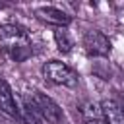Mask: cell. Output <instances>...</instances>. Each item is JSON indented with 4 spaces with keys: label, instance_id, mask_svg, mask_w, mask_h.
<instances>
[{
    "label": "cell",
    "instance_id": "obj_11",
    "mask_svg": "<svg viewBox=\"0 0 124 124\" xmlns=\"http://www.w3.org/2000/svg\"><path fill=\"white\" fill-rule=\"evenodd\" d=\"M83 124H108L105 118H101V120H85Z\"/></svg>",
    "mask_w": 124,
    "mask_h": 124
},
{
    "label": "cell",
    "instance_id": "obj_10",
    "mask_svg": "<svg viewBox=\"0 0 124 124\" xmlns=\"http://www.w3.org/2000/svg\"><path fill=\"white\" fill-rule=\"evenodd\" d=\"M79 114H81L83 122H85V120H101V118H103L101 105L91 103V101H87V103H83V105L79 107Z\"/></svg>",
    "mask_w": 124,
    "mask_h": 124
},
{
    "label": "cell",
    "instance_id": "obj_12",
    "mask_svg": "<svg viewBox=\"0 0 124 124\" xmlns=\"http://www.w3.org/2000/svg\"><path fill=\"white\" fill-rule=\"evenodd\" d=\"M116 103H118V107H120V108H122V112H124V97H118V101H116Z\"/></svg>",
    "mask_w": 124,
    "mask_h": 124
},
{
    "label": "cell",
    "instance_id": "obj_13",
    "mask_svg": "<svg viewBox=\"0 0 124 124\" xmlns=\"http://www.w3.org/2000/svg\"><path fill=\"white\" fill-rule=\"evenodd\" d=\"M2 8H4V4H0V10H2Z\"/></svg>",
    "mask_w": 124,
    "mask_h": 124
},
{
    "label": "cell",
    "instance_id": "obj_7",
    "mask_svg": "<svg viewBox=\"0 0 124 124\" xmlns=\"http://www.w3.org/2000/svg\"><path fill=\"white\" fill-rule=\"evenodd\" d=\"M101 110H103V118L108 124H124V112L118 107V103L114 99H107L101 103Z\"/></svg>",
    "mask_w": 124,
    "mask_h": 124
},
{
    "label": "cell",
    "instance_id": "obj_6",
    "mask_svg": "<svg viewBox=\"0 0 124 124\" xmlns=\"http://www.w3.org/2000/svg\"><path fill=\"white\" fill-rule=\"evenodd\" d=\"M0 110L10 114V116H19L17 103H16L14 93H12V89H10V85L6 83L4 78H0Z\"/></svg>",
    "mask_w": 124,
    "mask_h": 124
},
{
    "label": "cell",
    "instance_id": "obj_9",
    "mask_svg": "<svg viewBox=\"0 0 124 124\" xmlns=\"http://www.w3.org/2000/svg\"><path fill=\"white\" fill-rule=\"evenodd\" d=\"M17 108H19V116L23 118L25 124H45V120L39 116V112H37L25 99H23L21 105H17Z\"/></svg>",
    "mask_w": 124,
    "mask_h": 124
},
{
    "label": "cell",
    "instance_id": "obj_8",
    "mask_svg": "<svg viewBox=\"0 0 124 124\" xmlns=\"http://www.w3.org/2000/svg\"><path fill=\"white\" fill-rule=\"evenodd\" d=\"M54 41H56V46H58L60 52H64V54L72 52V48H74V39L70 37V33H68L64 27H56V29H54Z\"/></svg>",
    "mask_w": 124,
    "mask_h": 124
},
{
    "label": "cell",
    "instance_id": "obj_1",
    "mask_svg": "<svg viewBox=\"0 0 124 124\" xmlns=\"http://www.w3.org/2000/svg\"><path fill=\"white\" fill-rule=\"evenodd\" d=\"M0 45L6 50V54L16 62H23L31 56V37L21 25H0Z\"/></svg>",
    "mask_w": 124,
    "mask_h": 124
},
{
    "label": "cell",
    "instance_id": "obj_2",
    "mask_svg": "<svg viewBox=\"0 0 124 124\" xmlns=\"http://www.w3.org/2000/svg\"><path fill=\"white\" fill-rule=\"evenodd\" d=\"M25 101L39 112V116L48 122V124H62L64 120V114H62V108L58 107L56 101H52L48 95L41 93V91H33L25 97Z\"/></svg>",
    "mask_w": 124,
    "mask_h": 124
},
{
    "label": "cell",
    "instance_id": "obj_4",
    "mask_svg": "<svg viewBox=\"0 0 124 124\" xmlns=\"http://www.w3.org/2000/svg\"><path fill=\"white\" fill-rule=\"evenodd\" d=\"M83 48L89 56H108L110 54V41L105 33L97 29H89L83 35Z\"/></svg>",
    "mask_w": 124,
    "mask_h": 124
},
{
    "label": "cell",
    "instance_id": "obj_5",
    "mask_svg": "<svg viewBox=\"0 0 124 124\" xmlns=\"http://www.w3.org/2000/svg\"><path fill=\"white\" fill-rule=\"evenodd\" d=\"M35 16H37L41 21H46V23H50V25L64 27V29H66V25L72 23V17H70L66 12H62V10H58V8H52V6L37 8V10H35Z\"/></svg>",
    "mask_w": 124,
    "mask_h": 124
},
{
    "label": "cell",
    "instance_id": "obj_3",
    "mask_svg": "<svg viewBox=\"0 0 124 124\" xmlns=\"http://www.w3.org/2000/svg\"><path fill=\"white\" fill-rule=\"evenodd\" d=\"M43 76L56 83V85H64V87H76L78 85V74L64 62L60 60H48L43 64Z\"/></svg>",
    "mask_w": 124,
    "mask_h": 124
}]
</instances>
